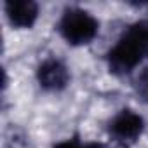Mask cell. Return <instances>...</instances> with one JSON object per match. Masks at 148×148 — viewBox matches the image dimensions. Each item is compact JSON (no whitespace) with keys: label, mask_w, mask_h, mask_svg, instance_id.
Instances as JSON below:
<instances>
[{"label":"cell","mask_w":148,"mask_h":148,"mask_svg":"<svg viewBox=\"0 0 148 148\" xmlns=\"http://www.w3.org/2000/svg\"><path fill=\"white\" fill-rule=\"evenodd\" d=\"M148 58V19L132 23L119 42L108 51L106 61L112 73L124 75Z\"/></svg>","instance_id":"obj_1"},{"label":"cell","mask_w":148,"mask_h":148,"mask_svg":"<svg viewBox=\"0 0 148 148\" xmlns=\"http://www.w3.org/2000/svg\"><path fill=\"white\" fill-rule=\"evenodd\" d=\"M99 23L96 18L79 7H70L59 19V33L70 45H86L98 35Z\"/></svg>","instance_id":"obj_2"},{"label":"cell","mask_w":148,"mask_h":148,"mask_svg":"<svg viewBox=\"0 0 148 148\" xmlns=\"http://www.w3.org/2000/svg\"><path fill=\"white\" fill-rule=\"evenodd\" d=\"M145 129V120L139 113L125 108V110H120L112 120H110V125H108V131L112 134V138L122 145H131L134 143L141 132Z\"/></svg>","instance_id":"obj_3"},{"label":"cell","mask_w":148,"mask_h":148,"mask_svg":"<svg viewBox=\"0 0 148 148\" xmlns=\"http://www.w3.org/2000/svg\"><path fill=\"white\" fill-rule=\"evenodd\" d=\"M37 79L40 87H44L45 91H63L70 82V71L63 61L49 58L38 66Z\"/></svg>","instance_id":"obj_4"},{"label":"cell","mask_w":148,"mask_h":148,"mask_svg":"<svg viewBox=\"0 0 148 148\" xmlns=\"http://www.w3.org/2000/svg\"><path fill=\"white\" fill-rule=\"evenodd\" d=\"M5 14L12 26L32 28L38 18V5L32 0H9L5 4Z\"/></svg>","instance_id":"obj_5"},{"label":"cell","mask_w":148,"mask_h":148,"mask_svg":"<svg viewBox=\"0 0 148 148\" xmlns=\"http://www.w3.org/2000/svg\"><path fill=\"white\" fill-rule=\"evenodd\" d=\"M134 89H136L138 96L145 103H148V66H145L139 71V75L136 79V84H134Z\"/></svg>","instance_id":"obj_6"},{"label":"cell","mask_w":148,"mask_h":148,"mask_svg":"<svg viewBox=\"0 0 148 148\" xmlns=\"http://www.w3.org/2000/svg\"><path fill=\"white\" fill-rule=\"evenodd\" d=\"M54 148H82V145L79 141H75V139H66V141L58 143Z\"/></svg>","instance_id":"obj_7"},{"label":"cell","mask_w":148,"mask_h":148,"mask_svg":"<svg viewBox=\"0 0 148 148\" xmlns=\"http://www.w3.org/2000/svg\"><path fill=\"white\" fill-rule=\"evenodd\" d=\"M82 148H105V146L99 145V143H89V145H84Z\"/></svg>","instance_id":"obj_8"}]
</instances>
